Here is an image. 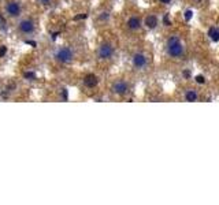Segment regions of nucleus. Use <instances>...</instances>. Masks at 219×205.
<instances>
[{
    "instance_id": "nucleus-1",
    "label": "nucleus",
    "mask_w": 219,
    "mask_h": 205,
    "mask_svg": "<svg viewBox=\"0 0 219 205\" xmlns=\"http://www.w3.org/2000/svg\"><path fill=\"white\" fill-rule=\"evenodd\" d=\"M185 54L184 45L181 43L179 36L171 34L167 38V55L173 59H181Z\"/></svg>"
},
{
    "instance_id": "nucleus-2",
    "label": "nucleus",
    "mask_w": 219,
    "mask_h": 205,
    "mask_svg": "<svg viewBox=\"0 0 219 205\" xmlns=\"http://www.w3.org/2000/svg\"><path fill=\"white\" fill-rule=\"evenodd\" d=\"M115 54V48L111 43H103L97 48V58L100 60H110Z\"/></svg>"
},
{
    "instance_id": "nucleus-3",
    "label": "nucleus",
    "mask_w": 219,
    "mask_h": 205,
    "mask_svg": "<svg viewBox=\"0 0 219 205\" xmlns=\"http://www.w3.org/2000/svg\"><path fill=\"white\" fill-rule=\"evenodd\" d=\"M55 59L58 60L59 63H63V64H66V63H70L73 62L74 59V52L71 49L70 47H63L60 48V49L55 54Z\"/></svg>"
},
{
    "instance_id": "nucleus-4",
    "label": "nucleus",
    "mask_w": 219,
    "mask_h": 205,
    "mask_svg": "<svg viewBox=\"0 0 219 205\" xmlns=\"http://www.w3.org/2000/svg\"><path fill=\"white\" fill-rule=\"evenodd\" d=\"M131 64L137 70H144L148 66V56L142 52H136L131 58Z\"/></svg>"
},
{
    "instance_id": "nucleus-5",
    "label": "nucleus",
    "mask_w": 219,
    "mask_h": 205,
    "mask_svg": "<svg viewBox=\"0 0 219 205\" xmlns=\"http://www.w3.org/2000/svg\"><path fill=\"white\" fill-rule=\"evenodd\" d=\"M35 29H36V23L30 18H25V19H22L18 23V30L24 33V34H30V33L35 32Z\"/></svg>"
},
{
    "instance_id": "nucleus-6",
    "label": "nucleus",
    "mask_w": 219,
    "mask_h": 205,
    "mask_svg": "<svg viewBox=\"0 0 219 205\" xmlns=\"http://www.w3.org/2000/svg\"><path fill=\"white\" fill-rule=\"evenodd\" d=\"M112 92L118 96H125L129 93V84L125 79H118L112 84Z\"/></svg>"
},
{
    "instance_id": "nucleus-7",
    "label": "nucleus",
    "mask_w": 219,
    "mask_h": 205,
    "mask_svg": "<svg viewBox=\"0 0 219 205\" xmlns=\"http://www.w3.org/2000/svg\"><path fill=\"white\" fill-rule=\"evenodd\" d=\"M6 14L11 18H17L21 14V6L17 2H8L6 4Z\"/></svg>"
},
{
    "instance_id": "nucleus-8",
    "label": "nucleus",
    "mask_w": 219,
    "mask_h": 205,
    "mask_svg": "<svg viewBox=\"0 0 219 205\" xmlns=\"http://www.w3.org/2000/svg\"><path fill=\"white\" fill-rule=\"evenodd\" d=\"M126 25H127V28L130 29L131 32H137L140 28H141V18H140L138 15H133V17H130L129 19H127L126 22Z\"/></svg>"
},
{
    "instance_id": "nucleus-9",
    "label": "nucleus",
    "mask_w": 219,
    "mask_h": 205,
    "mask_svg": "<svg viewBox=\"0 0 219 205\" xmlns=\"http://www.w3.org/2000/svg\"><path fill=\"white\" fill-rule=\"evenodd\" d=\"M97 84H99V79H97V77L95 74H88V75H85L84 78V85L86 88L89 89H93L97 86Z\"/></svg>"
},
{
    "instance_id": "nucleus-10",
    "label": "nucleus",
    "mask_w": 219,
    "mask_h": 205,
    "mask_svg": "<svg viewBox=\"0 0 219 205\" xmlns=\"http://www.w3.org/2000/svg\"><path fill=\"white\" fill-rule=\"evenodd\" d=\"M144 23L148 29H155L158 26V23H159V19H158V17L155 14H148L144 19Z\"/></svg>"
},
{
    "instance_id": "nucleus-11",
    "label": "nucleus",
    "mask_w": 219,
    "mask_h": 205,
    "mask_svg": "<svg viewBox=\"0 0 219 205\" xmlns=\"http://www.w3.org/2000/svg\"><path fill=\"white\" fill-rule=\"evenodd\" d=\"M208 37L214 41V43L219 41V29H218V28H215V26L210 28V29H208Z\"/></svg>"
},
{
    "instance_id": "nucleus-12",
    "label": "nucleus",
    "mask_w": 219,
    "mask_h": 205,
    "mask_svg": "<svg viewBox=\"0 0 219 205\" xmlns=\"http://www.w3.org/2000/svg\"><path fill=\"white\" fill-rule=\"evenodd\" d=\"M185 100L186 101H196V100L199 99V95H197V92L193 90V89H190V90H186V93H185Z\"/></svg>"
},
{
    "instance_id": "nucleus-13",
    "label": "nucleus",
    "mask_w": 219,
    "mask_h": 205,
    "mask_svg": "<svg viewBox=\"0 0 219 205\" xmlns=\"http://www.w3.org/2000/svg\"><path fill=\"white\" fill-rule=\"evenodd\" d=\"M196 82H197V84H204L206 78L203 77V75H197V77H196Z\"/></svg>"
},
{
    "instance_id": "nucleus-14",
    "label": "nucleus",
    "mask_w": 219,
    "mask_h": 205,
    "mask_svg": "<svg viewBox=\"0 0 219 205\" xmlns=\"http://www.w3.org/2000/svg\"><path fill=\"white\" fill-rule=\"evenodd\" d=\"M192 15H193V13H192V11L190 10H188V11H185V19H190V18H192Z\"/></svg>"
},
{
    "instance_id": "nucleus-15",
    "label": "nucleus",
    "mask_w": 219,
    "mask_h": 205,
    "mask_svg": "<svg viewBox=\"0 0 219 205\" xmlns=\"http://www.w3.org/2000/svg\"><path fill=\"white\" fill-rule=\"evenodd\" d=\"M6 54H7V47H4V45H3L2 48H0V58H3V56H4Z\"/></svg>"
},
{
    "instance_id": "nucleus-16",
    "label": "nucleus",
    "mask_w": 219,
    "mask_h": 205,
    "mask_svg": "<svg viewBox=\"0 0 219 205\" xmlns=\"http://www.w3.org/2000/svg\"><path fill=\"white\" fill-rule=\"evenodd\" d=\"M35 77H36L35 73H26V74H25V78H28V79H33Z\"/></svg>"
},
{
    "instance_id": "nucleus-17",
    "label": "nucleus",
    "mask_w": 219,
    "mask_h": 205,
    "mask_svg": "<svg viewBox=\"0 0 219 205\" xmlns=\"http://www.w3.org/2000/svg\"><path fill=\"white\" fill-rule=\"evenodd\" d=\"M184 77H185V78H189V77H190V71L185 70V71H184Z\"/></svg>"
},
{
    "instance_id": "nucleus-18",
    "label": "nucleus",
    "mask_w": 219,
    "mask_h": 205,
    "mask_svg": "<svg viewBox=\"0 0 219 205\" xmlns=\"http://www.w3.org/2000/svg\"><path fill=\"white\" fill-rule=\"evenodd\" d=\"M159 2L162 3V4H168V3H171L173 0H159Z\"/></svg>"
},
{
    "instance_id": "nucleus-19",
    "label": "nucleus",
    "mask_w": 219,
    "mask_h": 205,
    "mask_svg": "<svg viewBox=\"0 0 219 205\" xmlns=\"http://www.w3.org/2000/svg\"><path fill=\"white\" fill-rule=\"evenodd\" d=\"M39 2L41 3V4H50L51 0H39Z\"/></svg>"
},
{
    "instance_id": "nucleus-20",
    "label": "nucleus",
    "mask_w": 219,
    "mask_h": 205,
    "mask_svg": "<svg viewBox=\"0 0 219 205\" xmlns=\"http://www.w3.org/2000/svg\"><path fill=\"white\" fill-rule=\"evenodd\" d=\"M164 23H166V25H167V26L170 25V21L167 19V18H164Z\"/></svg>"
},
{
    "instance_id": "nucleus-21",
    "label": "nucleus",
    "mask_w": 219,
    "mask_h": 205,
    "mask_svg": "<svg viewBox=\"0 0 219 205\" xmlns=\"http://www.w3.org/2000/svg\"><path fill=\"white\" fill-rule=\"evenodd\" d=\"M197 2H201V0H197Z\"/></svg>"
}]
</instances>
